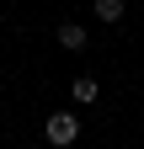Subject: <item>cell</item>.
<instances>
[{
    "label": "cell",
    "instance_id": "6da1fadb",
    "mask_svg": "<svg viewBox=\"0 0 144 149\" xmlns=\"http://www.w3.org/2000/svg\"><path fill=\"white\" fill-rule=\"evenodd\" d=\"M43 133H48V144H59V149H64V144H75V139H80V123L69 117V112H53Z\"/></svg>",
    "mask_w": 144,
    "mask_h": 149
},
{
    "label": "cell",
    "instance_id": "7a4b0ae2",
    "mask_svg": "<svg viewBox=\"0 0 144 149\" xmlns=\"http://www.w3.org/2000/svg\"><path fill=\"white\" fill-rule=\"evenodd\" d=\"M59 48L80 53V48H85V27H80V22H59Z\"/></svg>",
    "mask_w": 144,
    "mask_h": 149
},
{
    "label": "cell",
    "instance_id": "3957f363",
    "mask_svg": "<svg viewBox=\"0 0 144 149\" xmlns=\"http://www.w3.org/2000/svg\"><path fill=\"white\" fill-rule=\"evenodd\" d=\"M96 16L101 22H123V0H96Z\"/></svg>",
    "mask_w": 144,
    "mask_h": 149
},
{
    "label": "cell",
    "instance_id": "277c9868",
    "mask_svg": "<svg viewBox=\"0 0 144 149\" xmlns=\"http://www.w3.org/2000/svg\"><path fill=\"white\" fill-rule=\"evenodd\" d=\"M96 96V80H91V74H80V80H75V101H91Z\"/></svg>",
    "mask_w": 144,
    "mask_h": 149
}]
</instances>
